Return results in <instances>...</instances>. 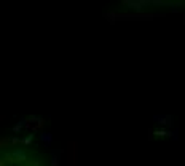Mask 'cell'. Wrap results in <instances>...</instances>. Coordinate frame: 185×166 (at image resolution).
I'll return each mask as SVG.
<instances>
[{"label": "cell", "instance_id": "1", "mask_svg": "<svg viewBox=\"0 0 185 166\" xmlns=\"http://www.w3.org/2000/svg\"><path fill=\"white\" fill-rule=\"evenodd\" d=\"M2 166H45V164L34 153H29L26 150H13V152H8L6 156H3Z\"/></svg>", "mask_w": 185, "mask_h": 166}]
</instances>
